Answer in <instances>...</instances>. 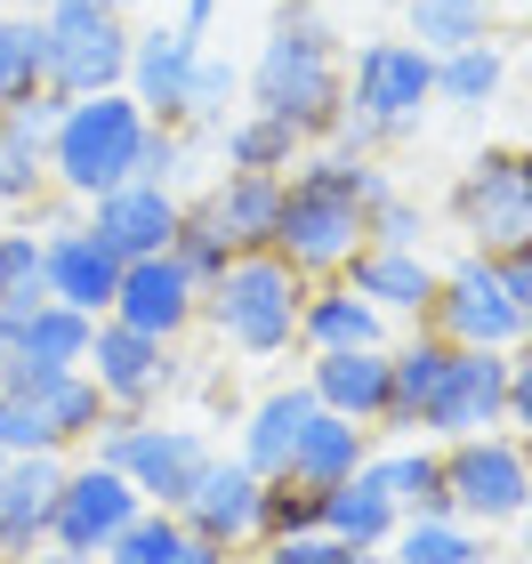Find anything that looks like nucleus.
<instances>
[{
  "label": "nucleus",
  "mask_w": 532,
  "mask_h": 564,
  "mask_svg": "<svg viewBox=\"0 0 532 564\" xmlns=\"http://www.w3.org/2000/svg\"><path fill=\"white\" fill-rule=\"evenodd\" d=\"M250 97H259V113L291 121L298 138L332 130V121L347 113V82H339L332 24H323L307 0L274 17V33H267V48H259V65H250Z\"/></svg>",
  "instance_id": "1"
},
{
  "label": "nucleus",
  "mask_w": 532,
  "mask_h": 564,
  "mask_svg": "<svg viewBox=\"0 0 532 564\" xmlns=\"http://www.w3.org/2000/svg\"><path fill=\"white\" fill-rule=\"evenodd\" d=\"M138 138H145V106L130 89H97V97H73L57 138H48V170H57L65 194H113L121 177L138 170Z\"/></svg>",
  "instance_id": "2"
},
{
  "label": "nucleus",
  "mask_w": 532,
  "mask_h": 564,
  "mask_svg": "<svg viewBox=\"0 0 532 564\" xmlns=\"http://www.w3.org/2000/svg\"><path fill=\"white\" fill-rule=\"evenodd\" d=\"M298 306H307L298 267L274 259V250H235V267L210 282V323H218L235 347H250V355L291 347V339H298Z\"/></svg>",
  "instance_id": "3"
},
{
  "label": "nucleus",
  "mask_w": 532,
  "mask_h": 564,
  "mask_svg": "<svg viewBox=\"0 0 532 564\" xmlns=\"http://www.w3.org/2000/svg\"><path fill=\"white\" fill-rule=\"evenodd\" d=\"M41 24H48V89H65V97L121 89V73H130V24H121L113 0H65Z\"/></svg>",
  "instance_id": "4"
},
{
  "label": "nucleus",
  "mask_w": 532,
  "mask_h": 564,
  "mask_svg": "<svg viewBox=\"0 0 532 564\" xmlns=\"http://www.w3.org/2000/svg\"><path fill=\"white\" fill-rule=\"evenodd\" d=\"M97 459L130 476L138 500L177 508L186 484L202 476V459H210V444H202L194 427H145L138 412H106V420H97Z\"/></svg>",
  "instance_id": "5"
},
{
  "label": "nucleus",
  "mask_w": 532,
  "mask_h": 564,
  "mask_svg": "<svg viewBox=\"0 0 532 564\" xmlns=\"http://www.w3.org/2000/svg\"><path fill=\"white\" fill-rule=\"evenodd\" d=\"M267 250H274V259H291L298 274H332V267H347L355 250H363V202H339V194L307 186V177H291Z\"/></svg>",
  "instance_id": "6"
},
{
  "label": "nucleus",
  "mask_w": 532,
  "mask_h": 564,
  "mask_svg": "<svg viewBox=\"0 0 532 564\" xmlns=\"http://www.w3.org/2000/svg\"><path fill=\"white\" fill-rule=\"evenodd\" d=\"M444 484H452V508L476 524H517L532 508V459L500 435H460L444 459Z\"/></svg>",
  "instance_id": "7"
},
{
  "label": "nucleus",
  "mask_w": 532,
  "mask_h": 564,
  "mask_svg": "<svg viewBox=\"0 0 532 564\" xmlns=\"http://www.w3.org/2000/svg\"><path fill=\"white\" fill-rule=\"evenodd\" d=\"M427 306H436L452 347H509V339H524V306L509 299V282H500L492 259H468V267L436 274V299Z\"/></svg>",
  "instance_id": "8"
},
{
  "label": "nucleus",
  "mask_w": 532,
  "mask_h": 564,
  "mask_svg": "<svg viewBox=\"0 0 532 564\" xmlns=\"http://www.w3.org/2000/svg\"><path fill=\"white\" fill-rule=\"evenodd\" d=\"M427 97H436V57L420 41H371L355 57V121H371L379 138L420 121Z\"/></svg>",
  "instance_id": "9"
},
{
  "label": "nucleus",
  "mask_w": 532,
  "mask_h": 564,
  "mask_svg": "<svg viewBox=\"0 0 532 564\" xmlns=\"http://www.w3.org/2000/svg\"><path fill=\"white\" fill-rule=\"evenodd\" d=\"M500 420H509V355L500 347H452V371H444L436 403L420 412V427L460 444V435H485Z\"/></svg>",
  "instance_id": "10"
},
{
  "label": "nucleus",
  "mask_w": 532,
  "mask_h": 564,
  "mask_svg": "<svg viewBox=\"0 0 532 564\" xmlns=\"http://www.w3.org/2000/svg\"><path fill=\"white\" fill-rule=\"evenodd\" d=\"M460 218L492 259L500 250H524L532 242V153H485L460 177Z\"/></svg>",
  "instance_id": "11"
},
{
  "label": "nucleus",
  "mask_w": 532,
  "mask_h": 564,
  "mask_svg": "<svg viewBox=\"0 0 532 564\" xmlns=\"http://www.w3.org/2000/svg\"><path fill=\"white\" fill-rule=\"evenodd\" d=\"M138 484L121 476V468H106V459H89V468H65V484H57V508H48V541H65V549H97L106 556V541L121 524L138 517Z\"/></svg>",
  "instance_id": "12"
},
{
  "label": "nucleus",
  "mask_w": 532,
  "mask_h": 564,
  "mask_svg": "<svg viewBox=\"0 0 532 564\" xmlns=\"http://www.w3.org/2000/svg\"><path fill=\"white\" fill-rule=\"evenodd\" d=\"M82 364H89L97 395H106L113 412H145V403L170 388V355H162V339H145V330H130V323H97Z\"/></svg>",
  "instance_id": "13"
},
{
  "label": "nucleus",
  "mask_w": 532,
  "mask_h": 564,
  "mask_svg": "<svg viewBox=\"0 0 532 564\" xmlns=\"http://www.w3.org/2000/svg\"><path fill=\"white\" fill-rule=\"evenodd\" d=\"M259 500H267V476H250L242 459H202V476L186 484V500H177V524L226 549V541H250V532H259Z\"/></svg>",
  "instance_id": "14"
},
{
  "label": "nucleus",
  "mask_w": 532,
  "mask_h": 564,
  "mask_svg": "<svg viewBox=\"0 0 532 564\" xmlns=\"http://www.w3.org/2000/svg\"><path fill=\"white\" fill-rule=\"evenodd\" d=\"M194 282H186V267L170 259V250H154V259H121V291H113V323H130V330H145V339H177V330L194 323Z\"/></svg>",
  "instance_id": "15"
},
{
  "label": "nucleus",
  "mask_w": 532,
  "mask_h": 564,
  "mask_svg": "<svg viewBox=\"0 0 532 564\" xmlns=\"http://www.w3.org/2000/svg\"><path fill=\"white\" fill-rule=\"evenodd\" d=\"M89 235L106 242L113 259H154V250H170V235H177V202H170V186L121 177L113 194L89 202Z\"/></svg>",
  "instance_id": "16"
},
{
  "label": "nucleus",
  "mask_w": 532,
  "mask_h": 564,
  "mask_svg": "<svg viewBox=\"0 0 532 564\" xmlns=\"http://www.w3.org/2000/svg\"><path fill=\"white\" fill-rule=\"evenodd\" d=\"M41 274H48V299H57V306H82V315H113L121 259L89 235V226H57V235H41Z\"/></svg>",
  "instance_id": "17"
},
{
  "label": "nucleus",
  "mask_w": 532,
  "mask_h": 564,
  "mask_svg": "<svg viewBox=\"0 0 532 564\" xmlns=\"http://www.w3.org/2000/svg\"><path fill=\"white\" fill-rule=\"evenodd\" d=\"M57 452H9L0 459V556H33L48 541V508H57Z\"/></svg>",
  "instance_id": "18"
},
{
  "label": "nucleus",
  "mask_w": 532,
  "mask_h": 564,
  "mask_svg": "<svg viewBox=\"0 0 532 564\" xmlns=\"http://www.w3.org/2000/svg\"><path fill=\"white\" fill-rule=\"evenodd\" d=\"M202 57V41L186 24H162V33H130V97L145 106V121H186V73Z\"/></svg>",
  "instance_id": "19"
},
{
  "label": "nucleus",
  "mask_w": 532,
  "mask_h": 564,
  "mask_svg": "<svg viewBox=\"0 0 532 564\" xmlns=\"http://www.w3.org/2000/svg\"><path fill=\"white\" fill-rule=\"evenodd\" d=\"M395 476H388V459H363V468H355L347 484H332V492H323V532H339L347 549H379L395 532Z\"/></svg>",
  "instance_id": "20"
},
{
  "label": "nucleus",
  "mask_w": 532,
  "mask_h": 564,
  "mask_svg": "<svg viewBox=\"0 0 532 564\" xmlns=\"http://www.w3.org/2000/svg\"><path fill=\"white\" fill-rule=\"evenodd\" d=\"M307 388H315L323 412H339V420H379L388 412V355L379 347H323Z\"/></svg>",
  "instance_id": "21"
},
{
  "label": "nucleus",
  "mask_w": 532,
  "mask_h": 564,
  "mask_svg": "<svg viewBox=\"0 0 532 564\" xmlns=\"http://www.w3.org/2000/svg\"><path fill=\"white\" fill-rule=\"evenodd\" d=\"M355 468H363V420H339V412H323V403H315V420L298 427L283 476H291V484H315V492H332V484H347Z\"/></svg>",
  "instance_id": "22"
},
{
  "label": "nucleus",
  "mask_w": 532,
  "mask_h": 564,
  "mask_svg": "<svg viewBox=\"0 0 532 564\" xmlns=\"http://www.w3.org/2000/svg\"><path fill=\"white\" fill-rule=\"evenodd\" d=\"M202 210L218 218V235L235 250H267L274 242V210H283V177H274V170H235Z\"/></svg>",
  "instance_id": "23"
},
{
  "label": "nucleus",
  "mask_w": 532,
  "mask_h": 564,
  "mask_svg": "<svg viewBox=\"0 0 532 564\" xmlns=\"http://www.w3.org/2000/svg\"><path fill=\"white\" fill-rule=\"evenodd\" d=\"M347 274H355V299L395 306V315H420V306L436 299V274H427L420 250H388V242H371V250H355V259H347Z\"/></svg>",
  "instance_id": "24"
},
{
  "label": "nucleus",
  "mask_w": 532,
  "mask_h": 564,
  "mask_svg": "<svg viewBox=\"0 0 532 564\" xmlns=\"http://www.w3.org/2000/svg\"><path fill=\"white\" fill-rule=\"evenodd\" d=\"M444 371H452V339L436 330V339H412L403 355H388V427H420V412L436 403V388H444Z\"/></svg>",
  "instance_id": "25"
},
{
  "label": "nucleus",
  "mask_w": 532,
  "mask_h": 564,
  "mask_svg": "<svg viewBox=\"0 0 532 564\" xmlns=\"http://www.w3.org/2000/svg\"><path fill=\"white\" fill-rule=\"evenodd\" d=\"M48 89V24L33 9H0V113Z\"/></svg>",
  "instance_id": "26"
},
{
  "label": "nucleus",
  "mask_w": 532,
  "mask_h": 564,
  "mask_svg": "<svg viewBox=\"0 0 532 564\" xmlns=\"http://www.w3.org/2000/svg\"><path fill=\"white\" fill-rule=\"evenodd\" d=\"M89 330L97 315H82V306H33L17 330H9V355H33V364H57V371H82V355H89Z\"/></svg>",
  "instance_id": "27"
},
{
  "label": "nucleus",
  "mask_w": 532,
  "mask_h": 564,
  "mask_svg": "<svg viewBox=\"0 0 532 564\" xmlns=\"http://www.w3.org/2000/svg\"><path fill=\"white\" fill-rule=\"evenodd\" d=\"M315 420V388H283L259 403V420H250V444H242V468L250 476H283V459L298 444V427Z\"/></svg>",
  "instance_id": "28"
},
{
  "label": "nucleus",
  "mask_w": 532,
  "mask_h": 564,
  "mask_svg": "<svg viewBox=\"0 0 532 564\" xmlns=\"http://www.w3.org/2000/svg\"><path fill=\"white\" fill-rule=\"evenodd\" d=\"M24 403H33V412L48 420V444H57V452H65V444H82V435H97V420L113 412V403L97 395V379H89V371H57L41 395H24Z\"/></svg>",
  "instance_id": "29"
},
{
  "label": "nucleus",
  "mask_w": 532,
  "mask_h": 564,
  "mask_svg": "<svg viewBox=\"0 0 532 564\" xmlns=\"http://www.w3.org/2000/svg\"><path fill=\"white\" fill-rule=\"evenodd\" d=\"M298 339L315 347H379V306L355 299V291H323L298 306Z\"/></svg>",
  "instance_id": "30"
},
{
  "label": "nucleus",
  "mask_w": 532,
  "mask_h": 564,
  "mask_svg": "<svg viewBox=\"0 0 532 564\" xmlns=\"http://www.w3.org/2000/svg\"><path fill=\"white\" fill-rule=\"evenodd\" d=\"M500 73H509V57L485 41H468V48H444L436 57V97H452V106H485V97L500 89Z\"/></svg>",
  "instance_id": "31"
},
{
  "label": "nucleus",
  "mask_w": 532,
  "mask_h": 564,
  "mask_svg": "<svg viewBox=\"0 0 532 564\" xmlns=\"http://www.w3.org/2000/svg\"><path fill=\"white\" fill-rule=\"evenodd\" d=\"M170 259L186 267V282L194 291H210V282L235 267V242L218 235V218L210 210H177V235H170Z\"/></svg>",
  "instance_id": "32"
},
{
  "label": "nucleus",
  "mask_w": 532,
  "mask_h": 564,
  "mask_svg": "<svg viewBox=\"0 0 532 564\" xmlns=\"http://www.w3.org/2000/svg\"><path fill=\"white\" fill-rule=\"evenodd\" d=\"M403 9H412V41L427 48V57L485 41V0H403Z\"/></svg>",
  "instance_id": "33"
},
{
  "label": "nucleus",
  "mask_w": 532,
  "mask_h": 564,
  "mask_svg": "<svg viewBox=\"0 0 532 564\" xmlns=\"http://www.w3.org/2000/svg\"><path fill=\"white\" fill-rule=\"evenodd\" d=\"M177 541H186V524H177V508H154V517H138L106 541V564H170L177 556Z\"/></svg>",
  "instance_id": "34"
},
{
  "label": "nucleus",
  "mask_w": 532,
  "mask_h": 564,
  "mask_svg": "<svg viewBox=\"0 0 532 564\" xmlns=\"http://www.w3.org/2000/svg\"><path fill=\"white\" fill-rule=\"evenodd\" d=\"M291 145H298L291 121L250 113V121H235V130H226V162H235V170H291Z\"/></svg>",
  "instance_id": "35"
},
{
  "label": "nucleus",
  "mask_w": 532,
  "mask_h": 564,
  "mask_svg": "<svg viewBox=\"0 0 532 564\" xmlns=\"http://www.w3.org/2000/svg\"><path fill=\"white\" fill-rule=\"evenodd\" d=\"M65 106H73L65 89H33L24 106H9V113H0V145H9V153H41V162H48V138H57Z\"/></svg>",
  "instance_id": "36"
},
{
  "label": "nucleus",
  "mask_w": 532,
  "mask_h": 564,
  "mask_svg": "<svg viewBox=\"0 0 532 564\" xmlns=\"http://www.w3.org/2000/svg\"><path fill=\"white\" fill-rule=\"evenodd\" d=\"M388 476H395V508H412V517H452V484H444L436 452H403V459H388Z\"/></svg>",
  "instance_id": "37"
},
{
  "label": "nucleus",
  "mask_w": 532,
  "mask_h": 564,
  "mask_svg": "<svg viewBox=\"0 0 532 564\" xmlns=\"http://www.w3.org/2000/svg\"><path fill=\"white\" fill-rule=\"evenodd\" d=\"M403 564H476L485 549L468 541V524H452V517H412L403 524V541H395Z\"/></svg>",
  "instance_id": "38"
},
{
  "label": "nucleus",
  "mask_w": 532,
  "mask_h": 564,
  "mask_svg": "<svg viewBox=\"0 0 532 564\" xmlns=\"http://www.w3.org/2000/svg\"><path fill=\"white\" fill-rule=\"evenodd\" d=\"M298 177H307V186H323V194H339V202H363V210L388 194V177H379L363 153H323V162H307Z\"/></svg>",
  "instance_id": "39"
},
{
  "label": "nucleus",
  "mask_w": 532,
  "mask_h": 564,
  "mask_svg": "<svg viewBox=\"0 0 532 564\" xmlns=\"http://www.w3.org/2000/svg\"><path fill=\"white\" fill-rule=\"evenodd\" d=\"M315 524H323V492H315V484L274 476L267 500H259V532H274V541H283V532H315Z\"/></svg>",
  "instance_id": "40"
},
{
  "label": "nucleus",
  "mask_w": 532,
  "mask_h": 564,
  "mask_svg": "<svg viewBox=\"0 0 532 564\" xmlns=\"http://www.w3.org/2000/svg\"><path fill=\"white\" fill-rule=\"evenodd\" d=\"M226 97H235V65L194 57V73H186V121H226Z\"/></svg>",
  "instance_id": "41"
},
{
  "label": "nucleus",
  "mask_w": 532,
  "mask_h": 564,
  "mask_svg": "<svg viewBox=\"0 0 532 564\" xmlns=\"http://www.w3.org/2000/svg\"><path fill=\"white\" fill-rule=\"evenodd\" d=\"M177 170H186V138H177L170 121H145V138H138V170H130V177H145V186H170Z\"/></svg>",
  "instance_id": "42"
},
{
  "label": "nucleus",
  "mask_w": 532,
  "mask_h": 564,
  "mask_svg": "<svg viewBox=\"0 0 532 564\" xmlns=\"http://www.w3.org/2000/svg\"><path fill=\"white\" fill-rule=\"evenodd\" d=\"M9 452H57V444H48V420L24 395H0V459H9Z\"/></svg>",
  "instance_id": "43"
},
{
  "label": "nucleus",
  "mask_w": 532,
  "mask_h": 564,
  "mask_svg": "<svg viewBox=\"0 0 532 564\" xmlns=\"http://www.w3.org/2000/svg\"><path fill=\"white\" fill-rule=\"evenodd\" d=\"M267 564H355V549L339 541V532H283V541H274V556Z\"/></svg>",
  "instance_id": "44"
},
{
  "label": "nucleus",
  "mask_w": 532,
  "mask_h": 564,
  "mask_svg": "<svg viewBox=\"0 0 532 564\" xmlns=\"http://www.w3.org/2000/svg\"><path fill=\"white\" fill-rule=\"evenodd\" d=\"M41 177H48V162H41V153H9V145H0V210L33 202V194H41Z\"/></svg>",
  "instance_id": "45"
},
{
  "label": "nucleus",
  "mask_w": 532,
  "mask_h": 564,
  "mask_svg": "<svg viewBox=\"0 0 532 564\" xmlns=\"http://www.w3.org/2000/svg\"><path fill=\"white\" fill-rule=\"evenodd\" d=\"M492 267H500V282H509V299L524 306V323H532V242L524 250H500Z\"/></svg>",
  "instance_id": "46"
},
{
  "label": "nucleus",
  "mask_w": 532,
  "mask_h": 564,
  "mask_svg": "<svg viewBox=\"0 0 532 564\" xmlns=\"http://www.w3.org/2000/svg\"><path fill=\"white\" fill-rule=\"evenodd\" d=\"M509 420H517V427H532V347L509 364Z\"/></svg>",
  "instance_id": "47"
},
{
  "label": "nucleus",
  "mask_w": 532,
  "mask_h": 564,
  "mask_svg": "<svg viewBox=\"0 0 532 564\" xmlns=\"http://www.w3.org/2000/svg\"><path fill=\"white\" fill-rule=\"evenodd\" d=\"M170 564H226V549L218 541H202V532H186V541H177V556Z\"/></svg>",
  "instance_id": "48"
},
{
  "label": "nucleus",
  "mask_w": 532,
  "mask_h": 564,
  "mask_svg": "<svg viewBox=\"0 0 532 564\" xmlns=\"http://www.w3.org/2000/svg\"><path fill=\"white\" fill-rule=\"evenodd\" d=\"M33 564H106V556H97V549H65V541H57V549H33Z\"/></svg>",
  "instance_id": "49"
},
{
  "label": "nucleus",
  "mask_w": 532,
  "mask_h": 564,
  "mask_svg": "<svg viewBox=\"0 0 532 564\" xmlns=\"http://www.w3.org/2000/svg\"><path fill=\"white\" fill-rule=\"evenodd\" d=\"M210 9H218V0H186V33H194V41L210 33Z\"/></svg>",
  "instance_id": "50"
},
{
  "label": "nucleus",
  "mask_w": 532,
  "mask_h": 564,
  "mask_svg": "<svg viewBox=\"0 0 532 564\" xmlns=\"http://www.w3.org/2000/svg\"><path fill=\"white\" fill-rule=\"evenodd\" d=\"M9 9H33V17H48V9H65V0H9Z\"/></svg>",
  "instance_id": "51"
},
{
  "label": "nucleus",
  "mask_w": 532,
  "mask_h": 564,
  "mask_svg": "<svg viewBox=\"0 0 532 564\" xmlns=\"http://www.w3.org/2000/svg\"><path fill=\"white\" fill-rule=\"evenodd\" d=\"M355 564H403V556H371V549H355Z\"/></svg>",
  "instance_id": "52"
},
{
  "label": "nucleus",
  "mask_w": 532,
  "mask_h": 564,
  "mask_svg": "<svg viewBox=\"0 0 532 564\" xmlns=\"http://www.w3.org/2000/svg\"><path fill=\"white\" fill-rule=\"evenodd\" d=\"M524 556H532V508H524Z\"/></svg>",
  "instance_id": "53"
},
{
  "label": "nucleus",
  "mask_w": 532,
  "mask_h": 564,
  "mask_svg": "<svg viewBox=\"0 0 532 564\" xmlns=\"http://www.w3.org/2000/svg\"><path fill=\"white\" fill-rule=\"evenodd\" d=\"M113 9H138V0H113Z\"/></svg>",
  "instance_id": "54"
},
{
  "label": "nucleus",
  "mask_w": 532,
  "mask_h": 564,
  "mask_svg": "<svg viewBox=\"0 0 532 564\" xmlns=\"http://www.w3.org/2000/svg\"><path fill=\"white\" fill-rule=\"evenodd\" d=\"M242 564H267V556H242Z\"/></svg>",
  "instance_id": "55"
},
{
  "label": "nucleus",
  "mask_w": 532,
  "mask_h": 564,
  "mask_svg": "<svg viewBox=\"0 0 532 564\" xmlns=\"http://www.w3.org/2000/svg\"><path fill=\"white\" fill-rule=\"evenodd\" d=\"M0 355H9V339H0Z\"/></svg>",
  "instance_id": "56"
},
{
  "label": "nucleus",
  "mask_w": 532,
  "mask_h": 564,
  "mask_svg": "<svg viewBox=\"0 0 532 564\" xmlns=\"http://www.w3.org/2000/svg\"><path fill=\"white\" fill-rule=\"evenodd\" d=\"M0 9H9V0H0Z\"/></svg>",
  "instance_id": "57"
},
{
  "label": "nucleus",
  "mask_w": 532,
  "mask_h": 564,
  "mask_svg": "<svg viewBox=\"0 0 532 564\" xmlns=\"http://www.w3.org/2000/svg\"><path fill=\"white\" fill-rule=\"evenodd\" d=\"M524 330H532V323H524Z\"/></svg>",
  "instance_id": "58"
}]
</instances>
